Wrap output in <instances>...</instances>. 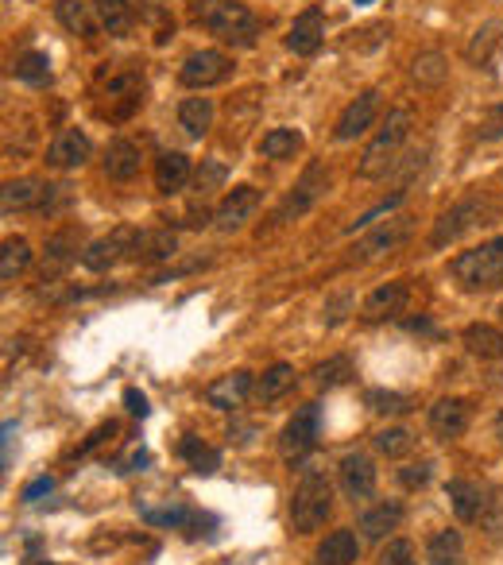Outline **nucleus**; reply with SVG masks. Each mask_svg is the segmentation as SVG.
Returning a JSON list of instances; mask_svg holds the SVG:
<instances>
[{
    "mask_svg": "<svg viewBox=\"0 0 503 565\" xmlns=\"http://www.w3.org/2000/svg\"><path fill=\"white\" fill-rule=\"evenodd\" d=\"M190 20L229 47H256L260 16L240 0H190Z\"/></svg>",
    "mask_w": 503,
    "mask_h": 565,
    "instance_id": "obj_1",
    "label": "nucleus"
},
{
    "mask_svg": "<svg viewBox=\"0 0 503 565\" xmlns=\"http://www.w3.org/2000/svg\"><path fill=\"white\" fill-rule=\"evenodd\" d=\"M449 275L457 279L461 291L469 295H488L503 287V237L484 240L480 248H469L461 256H453Z\"/></svg>",
    "mask_w": 503,
    "mask_h": 565,
    "instance_id": "obj_2",
    "label": "nucleus"
},
{
    "mask_svg": "<svg viewBox=\"0 0 503 565\" xmlns=\"http://www.w3.org/2000/svg\"><path fill=\"white\" fill-rule=\"evenodd\" d=\"M333 515V484L322 469H302L295 496H291V527L298 535H314Z\"/></svg>",
    "mask_w": 503,
    "mask_h": 565,
    "instance_id": "obj_3",
    "label": "nucleus"
},
{
    "mask_svg": "<svg viewBox=\"0 0 503 565\" xmlns=\"http://www.w3.org/2000/svg\"><path fill=\"white\" fill-rule=\"evenodd\" d=\"M411 124H415L411 109H391L384 120V128H380V136L360 155L356 175H360V179H380V175H387V171L395 167V159H399V148H403L407 136H411Z\"/></svg>",
    "mask_w": 503,
    "mask_h": 565,
    "instance_id": "obj_4",
    "label": "nucleus"
},
{
    "mask_svg": "<svg viewBox=\"0 0 503 565\" xmlns=\"http://www.w3.org/2000/svg\"><path fill=\"white\" fill-rule=\"evenodd\" d=\"M101 101H109L101 109V117L128 120L144 105V74L140 70H101Z\"/></svg>",
    "mask_w": 503,
    "mask_h": 565,
    "instance_id": "obj_5",
    "label": "nucleus"
},
{
    "mask_svg": "<svg viewBox=\"0 0 503 565\" xmlns=\"http://www.w3.org/2000/svg\"><path fill=\"white\" fill-rule=\"evenodd\" d=\"M329 190V167L326 163H306V171H302V179L291 186V194L283 198V206L275 209V217H271V225H291L298 217H306L310 209L318 206L322 198H326Z\"/></svg>",
    "mask_w": 503,
    "mask_h": 565,
    "instance_id": "obj_6",
    "label": "nucleus"
},
{
    "mask_svg": "<svg viewBox=\"0 0 503 565\" xmlns=\"http://www.w3.org/2000/svg\"><path fill=\"white\" fill-rule=\"evenodd\" d=\"M318 438H322V407L318 403H306V407H298L291 422L283 426V434H279V453H283V461L287 465H302L314 449H318Z\"/></svg>",
    "mask_w": 503,
    "mask_h": 565,
    "instance_id": "obj_7",
    "label": "nucleus"
},
{
    "mask_svg": "<svg viewBox=\"0 0 503 565\" xmlns=\"http://www.w3.org/2000/svg\"><path fill=\"white\" fill-rule=\"evenodd\" d=\"M488 209H492L488 198H480V194H469V198L453 202V206L434 221V229H430V248H445V244H453L457 237H465L473 225H484Z\"/></svg>",
    "mask_w": 503,
    "mask_h": 565,
    "instance_id": "obj_8",
    "label": "nucleus"
},
{
    "mask_svg": "<svg viewBox=\"0 0 503 565\" xmlns=\"http://www.w3.org/2000/svg\"><path fill=\"white\" fill-rule=\"evenodd\" d=\"M132 244H136V229L132 225H117L109 237L89 240L82 248V268L86 271H109L120 260H132Z\"/></svg>",
    "mask_w": 503,
    "mask_h": 565,
    "instance_id": "obj_9",
    "label": "nucleus"
},
{
    "mask_svg": "<svg viewBox=\"0 0 503 565\" xmlns=\"http://www.w3.org/2000/svg\"><path fill=\"white\" fill-rule=\"evenodd\" d=\"M229 74H233V59L225 51H194V55H186L182 70H178L182 86H190V90L221 86V82H229Z\"/></svg>",
    "mask_w": 503,
    "mask_h": 565,
    "instance_id": "obj_10",
    "label": "nucleus"
},
{
    "mask_svg": "<svg viewBox=\"0 0 503 565\" xmlns=\"http://www.w3.org/2000/svg\"><path fill=\"white\" fill-rule=\"evenodd\" d=\"M55 198H59V186H51V182L16 179V182H4L0 209H4V217H12V213H24V209H51Z\"/></svg>",
    "mask_w": 503,
    "mask_h": 565,
    "instance_id": "obj_11",
    "label": "nucleus"
},
{
    "mask_svg": "<svg viewBox=\"0 0 503 565\" xmlns=\"http://www.w3.org/2000/svg\"><path fill=\"white\" fill-rule=\"evenodd\" d=\"M445 500H449L453 515H457L461 523H480V519L488 515V507H492V492H488L480 480L453 476V480L445 484Z\"/></svg>",
    "mask_w": 503,
    "mask_h": 565,
    "instance_id": "obj_12",
    "label": "nucleus"
},
{
    "mask_svg": "<svg viewBox=\"0 0 503 565\" xmlns=\"http://www.w3.org/2000/svg\"><path fill=\"white\" fill-rule=\"evenodd\" d=\"M411 302V283L407 279H395V283H380L372 295L364 298L360 306V318L364 322H395Z\"/></svg>",
    "mask_w": 503,
    "mask_h": 565,
    "instance_id": "obj_13",
    "label": "nucleus"
},
{
    "mask_svg": "<svg viewBox=\"0 0 503 565\" xmlns=\"http://www.w3.org/2000/svg\"><path fill=\"white\" fill-rule=\"evenodd\" d=\"M256 209H260V190H256V186H233V190L221 198V206L213 209V225H217L221 233H237V229H244V225L252 221Z\"/></svg>",
    "mask_w": 503,
    "mask_h": 565,
    "instance_id": "obj_14",
    "label": "nucleus"
},
{
    "mask_svg": "<svg viewBox=\"0 0 503 565\" xmlns=\"http://www.w3.org/2000/svg\"><path fill=\"white\" fill-rule=\"evenodd\" d=\"M376 113H380V90H364L356 101H349L345 113L337 117V124H333V140H337V144H349V140H356V136H364V132L372 128Z\"/></svg>",
    "mask_w": 503,
    "mask_h": 565,
    "instance_id": "obj_15",
    "label": "nucleus"
},
{
    "mask_svg": "<svg viewBox=\"0 0 503 565\" xmlns=\"http://www.w3.org/2000/svg\"><path fill=\"white\" fill-rule=\"evenodd\" d=\"M407 237H411V217H391L387 225L372 229L368 237L356 244L349 264H368V260H376V256H384V252H395Z\"/></svg>",
    "mask_w": 503,
    "mask_h": 565,
    "instance_id": "obj_16",
    "label": "nucleus"
},
{
    "mask_svg": "<svg viewBox=\"0 0 503 565\" xmlns=\"http://www.w3.org/2000/svg\"><path fill=\"white\" fill-rule=\"evenodd\" d=\"M78 248H82V233L78 229H62L55 237H47V248H43V268H39V279L51 287L62 271L78 260Z\"/></svg>",
    "mask_w": 503,
    "mask_h": 565,
    "instance_id": "obj_17",
    "label": "nucleus"
},
{
    "mask_svg": "<svg viewBox=\"0 0 503 565\" xmlns=\"http://www.w3.org/2000/svg\"><path fill=\"white\" fill-rule=\"evenodd\" d=\"M337 476H341V488H345L349 500H368V496L376 492V465H372V457L360 453V449L341 457Z\"/></svg>",
    "mask_w": 503,
    "mask_h": 565,
    "instance_id": "obj_18",
    "label": "nucleus"
},
{
    "mask_svg": "<svg viewBox=\"0 0 503 565\" xmlns=\"http://www.w3.org/2000/svg\"><path fill=\"white\" fill-rule=\"evenodd\" d=\"M89 155H93V144H89V136L82 128H62L59 136L51 140V148H47V167H55V171H74V167H82Z\"/></svg>",
    "mask_w": 503,
    "mask_h": 565,
    "instance_id": "obj_19",
    "label": "nucleus"
},
{
    "mask_svg": "<svg viewBox=\"0 0 503 565\" xmlns=\"http://www.w3.org/2000/svg\"><path fill=\"white\" fill-rule=\"evenodd\" d=\"M256 391V380H252V372H229V376H221V380H213L206 387V403L213 411H237L248 403V395Z\"/></svg>",
    "mask_w": 503,
    "mask_h": 565,
    "instance_id": "obj_20",
    "label": "nucleus"
},
{
    "mask_svg": "<svg viewBox=\"0 0 503 565\" xmlns=\"http://www.w3.org/2000/svg\"><path fill=\"white\" fill-rule=\"evenodd\" d=\"M322 39H326V12H322V8L298 12L291 31H287V47H291L295 55H302V59H310V55H318Z\"/></svg>",
    "mask_w": 503,
    "mask_h": 565,
    "instance_id": "obj_21",
    "label": "nucleus"
},
{
    "mask_svg": "<svg viewBox=\"0 0 503 565\" xmlns=\"http://www.w3.org/2000/svg\"><path fill=\"white\" fill-rule=\"evenodd\" d=\"M144 167V151L132 140H113L105 148V179L113 182H132Z\"/></svg>",
    "mask_w": 503,
    "mask_h": 565,
    "instance_id": "obj_22",
    "label": "nucleus"
},
{
    "mask_svg": "<svg viewBox=\"0 0 503 565\" xmlns=\"http://www.w3.org/2000/svg\"><path fill=\"white\" fill-rule=\"evenodd\" d=\"M140 519L151 523V527H171V531H186V535H198L194 527H202V523H217V519H209L202 511H194V507H163V511H155V507L140 504Z\"/></svg>",
    "mask_w": 503,
    "mask_h": 565,
    "instance_id": "obj_23",
    "label": "nucleus"
},
{
    "mask_svg": "<svg viewBox=\"0 0 503 565\" xmlns=\"http://www.w3.org/2000/svg\"><path fill=\"white\" fill-rule=\"evenodd\" d=\"M175 252H178V237L171 229H136L132 260H140V264H163Z\"/></svg>",
    "mask_w": 503,
    "mask_h": 565,
    "instance_id": "obj_24",
    "label": "nucleus"
},
{
    "mask_svg": "<svg viewBox=\"0 0 503 565\" xmlns=\"http://www.w3.org/2000/svg\"><path fill=\"white\" fill-rule=\"evenodd\" d=\"M426 418L438 438H461L469 430V403L465 399H438Z\"/></svg>",
    "mask_w": 503,
    "mask_h": 565,
    "instance_id": "obj_25",
    "label": "nucleus"
},
{
    "mask_svg": "<svg viewBox=\"0 0 503 565\" xmlns=\"http://www.w3.org/2000/svg\"><path fill=\"white\" fill-rule=\"evenodd\" d=\"M55 16H59V24L70 35H82V39H93L101 31V16H97L93 0H59Z\"/></svg>",
    "mask_w": 503,
    "mask_h": 565,
    "instance_id": "obj_26",
    "label": "nucleus"
},
{
    "mask_svg": "<svg viewBox=\"0 0 503 565\" xmlns=\"http://www.w3.org/2000/svg\"><path fill=\"white\" fill-rule=\"evenodd\" d=\"M190 179H194V167L182 151H163L155 159V190L159 194H178Z\"/></svg>",
    "mask_w": 503,
    "mask_h": 565,
    "instance_id": "obj_27",
    "label": "nucleus"
},
{
    "mask_svg": "<svg viewBox=\"0 0 503 565\" xmlns=\"http://www.w3.org/2000/svg\"><path fill=\"white\" fill-rule=\"evenodd\" d=\"M399 523H403V504H399V500H384V504L368 507L356 527H360V535L368 538V542H380V538L391 535Z\"/></svg>",
    "mask_w": 503,
    "mask_h": 565,
    "instance_id": "obj_28",
    "label": "nucleus"
},
{
    "mask_svg": "<svg viewBox=\"0 0 503 565\" xmlns=\"http://www.w3.org/2000/svg\"><path fill=\"white\" fill-rule=\"evenodd\" d=\"M356 558H360V538L349 527H341V531L322 538V546L314 554V562L322 565H356Z\"/></svg>",
    "mask_w": 503,
    "mask_h": 565,
    "instance_id": "obj_29",
    "label": "nucleus"
},
{
    "mask_svg": "<svg viewBox=\"0 0 503 565\" xmlns=\"http://www.w3.org/2000/svg\"><path fill=\"white\" fill-rule=\"evenodd\" d=\"M461 341H465V349H469L473 357H480V360H503V329L484 326V322H473V326H465Z\"/></svg>",
    "mask_w": 503,
    "mask_h": 565,
    "instance_id": "obj_30",
    "label": "nucleus"
},
{
    "mask_svg": "<svg viewBox=\"0 0 503 565\" xmlns=\"http://www.w3.org/2000/svg\"><path fill=\"white\" fill-rule=\"evenodd\" d=\"M426 562L465 565V538H461V531H434L426 538Z\"/></svg>",
    "mask_w": 503,
    "mask_h": 565,
    "instance_id": "obj_31",
    "label": "nucleus"
},
{
    "mask_svg": "<svg viewBox=\"0 0 503 565\" xmlns=\"http://www.w3.org/2000/svg\"><path fill=\"white\" fill-rule=\"evenodd\" d=\"M178 124L190 140H202L209 128H213V101L209 97H186L178 105Z\"/></svg>",
    "mask_w": 503,
    "mask_h": 565,
    "instance_id": "obj_32",
    "label": "nucleus"
},
{
    "mask_svg": "<svg viewBox=\"0 0 503 565\" xmlns=\"http://www.w3.org/2000/svg\"><path fill=\"white\" fill-rule=\"evenodd\" d=\"M178 457H182L194 473H202V476H213L217 469H221V449L206 446L198 434H186V438L178 442Z\"/></svg>",
    "mask_w": 503,
    "mask_h": 565,
    "instance_id": "obj_33",
    "label": "nucleus"
},
{
    "mask_svg": "<svg viewBox=\"0 0 503 565\" xmlns=\"http://www.w3.org/2000/svg\"><path fill=\"white\" fill-rule=\"evenodd\" d=\"M93 8L101 16V28L109 35H117V39L136 28V8L128 0H93Z\"/></svg>",
    "mask_w": 503,
    "mask_h": 565,
    "instance_id": "obj_34",
    "label": "nucleus"
},
{
    "mask_svg": "<svg viewBox=\"0 0 503 565\" xmlns=\"http://www.w3.org/2000/svg\"><path fill=\"white\" fill-rule=\"evenodd\" d=\"M302 132L298 128H271L264 140H260V155L267 159H295L298 151H302Z\"/></svg>",
    "mask_w": 503,
    "mask_h": 565,
    "instance_id": "obj_35",
    "label": "nucleus"
},
{
    "mask_svg": "<svg viewBox=\"0 0 503 565\" xmlns=\"http://www.w3.org/2000/svg\"><path fill=\"white\" fill-rule=\"evenodd\" d=\"M372 446H376V453L387 457V461H403V457L415 449V434H411L407 426H387V430H380V434L372 438Z\"/></svg>",
    "mask_w": 503,
    "mask_h": 565,
    "instance_id": "obj_36",
    "label": "nucleus"
},
{
    "mask_svg": "<svg viewBox=\"0 0 503 565\" xmlns=\"http://www.w3.org/2000/svg\"><path fill=\"white\" fill-rule=\"evenodd\" d=\"M291 387H295V368H291V364H271L264 376L256 380V395H260L264 403H275V399H283Z\"/></svg>",
    "mask_w": 503,
    "mask_h": 565,
    "instance_id": "obj_37",
    "label": "nucleus"
},
{
    "mask_svg": "<svg viewBox=\"0 0 503 565\" xmlns=\"http://www.w3.org/2000/svg\"><path fill=\"white\" fill-rule=\"evenodd\" d=\"M364 407L372 411V415H407L415 403H411V395H403V391H387V387H372L368 395H364Z\"/></svg>",
    "mask_w": 503,
    "mask_h": 565,
    "instance_id": "obj_38",
    "label": "nucleus"
},
{
    "mask_svg": "<svg viewBox=\"0 0 503 565\" xmlns=\"http://www.w3.org/2000/svg\"><path fill=\"white\" fill-rule=\"evenodd\" d=\"M31 264V244L24 237H12L4 240V252H0V279L12 283L20 271H28Z\"/></svg>",
    "mask_w": 503,
    "mask_h": 565,
    "instance_id": "obj_39",
    "label": "nucleus"
},
{
    "mask_svg": "<svg viewBox=\"0 0 503 565\" xmlns=\"http://www.w3.org/2000/svg\"><path fill=\"white\" fill-rule=\"evenodd\" d=\"M16 78L24 86H51V59L43 51H24L16 59Z\"/></svg>",
    "mask_w": 503,
    "mask_h": 565,
    "instance_id": "obj_40",
    "label": "nucleus"
},
{
    "mask_svg": "<svg viewBox=\"0 0 503 565\" xmlns=\"http://www.w3.org/2000/svg\"><path fill=\"white\" fill-rule=\"evenodd\" d=\"M500 31H503L500 20H488V24L476 31L473 39H469V47H465V59L473 62V66H484V62L492 59L496 43H500Z\"/></svg>",
    "mask_w": 503,
    "mask_h": 565,
    "instance_id": "obj_41",
    "label": "nucleus"
},
{
    "mask_svg": "<svg viewBox=\"0 0 503 565\" xmlns=\"http://www.w3.org/2000/svg\"><path fill=\"white\" fill-rule=\"evenodd\" d=\"M353 376H356V368H353V360L349 357H329L326 364H318V368H314L318 387H341V384H349Z\"/></svg>",
    "mask_w": 503,
    "mask_h": 565,
    "instance_id": "obj_42",
    "label": "nucleus"
},
{
    "mask_svg": "<svg viewBox=\"0 0 503 565\" xmlns=\"http://www.w3.org/2000/svg\"><path fill=\"white\" fill-rule=\"evenodd\" d=\"M415 82L418 86H442L445 74H449V66H445V59L438 55V51H426V55H418L415 59Z\"/></svg>",
    "mask_w": 503,
    "mask_h": 565,
    "instance_id": "obj_43",
    "label": "nucleus"
},
{
    "mask_svg": "<svg viewBox=\"0 0 503 565\" xmlns=\"http://www.w3.org/2000/svg\"><path fill=\"white\" fill-rule=\"evenodd\" d=\"M403 198H407V186H399V190H395L391 198H384L380 206H372L368 213H360V217H356L345 233H356V229H376V221H380V217H387V213H395V209L403 206Z\"/></svg>",
    "mask_w": 503,
    "mask_h": 565,
    "instance_id": "obj_44",
    "label": "nucleus"
},
{
    "mask_svg": "<svg viewBox=\"0 0 503 565\" xmlns=\"http://www.w3.org/2000/svg\"><path fill=\"white\" fill-rule=\"evenodd\" d=\"M229 179V167L225 163H217V159H202V167H198V175H194V190L206 198L213 190H221Z\"/></svg>",
    "mask_w": 503,
    "mask_h": 565,
    "instance_id": "obj_45",
    "label": "nucleus"
},
{
    "mask_svg": "<svg viewBox=\"0 0 503 565\" xmlns=\"http://www.w3.org/2000/svg\"><path fill=\"white\" fill-rule=\"evenodd\" d=\"M418 554H415V542H407V538H391L384 546V554H380V565H415Z\"/></svg>",
    "mask_w": 503,
    "mask_h": 565,
    "instance_id": "obj_46",
    "label": "nucleus"
},
{
    "mask_svg": "<svg viewBox=\"0 0 503 565\" xmlns=\"http://www.w3.org/2000/svg\"><path fill=\"white\" fill-rule=\"evenodd\" d=\"M476 136H480L484 144L503 140V101L500 105H488V109H484V117H480V124H476Z\"/></svg>",
    "mask_w": 503,
    "mask_h": 565,
    "instance_id": "obj_47",
    "label": "nucleus"
},
{
    "mask_svg": "<svg viewBox=\"0 0 503 565\" xmlns=\"http://www.w3.org/2000/svg\"><path fill=\"white\" fill-rule=\"evenodd\" d=\"M430 473H434V465H430V461H418V465H403V469H399V484L415 492V488H426V484H430Z\"/></svg>",
    "mask_w": 503,
    "mask_h": 565,
    "instance_id": "obj_48",
    "label": "nucleus"
},
{
    "mask_svg": "<svg viewBox=\"0 0 503 565\" xmlns=\"http://www.w3.org/2000/svg\"><path fill=\"white\" fill-rule=\"evenodd\" d=\"M124 407H128V415H136V418H148L151 415L148 395H144L140 387H124Z\"/></svg>",
    "mask_w": 503,
    "mask_h": 565,
    "instance_id": "obj_49",
    "label": "nucleus"
},
{
    "mask_svg": "<svg viewBox=\"0 0 503 565\" xmlns=\"http://www.w3.org/2000/svg\"><path fill=\"white\" fill-rule=\"evenodd\" d=\"M51 488H55V476H35L28 488L20 492V500L24 504H35V500H43V496H51Z\"/></svg>",
    "mask_w": 503,
    "mask_h": 565,
    "instance_id": "obj_50",
    "label": "nucleus"
},
{
    "mask_svg": "<svg viewBox=\"0 0 503 565\" xmlns=\"http://www.w3.org/2000/svg\"><path fill=\"white\" fill-rule=\"evenodd\" d=\"M113 434H117V422H105V426H97V430L89 434V442H86V446H78V457H86V453H93V449L101 446V442H109Z\"/></svg>",
    "mask_w": 503,
    "mask_h": 565,
    "instance_id": "obj_51",
    "label": "nucleus"
},
{
    "mask_svg": "<svg viewBox=\"0 0 503 565\" xmlns=\"http://www.w3.org/2000/svg\"><path fill=\"white\" fill-rule=\"evenodd\" d=\"M144 465H148V453H144V449H136L132 457H124V461H120L117 473H136V469H144Z\"/></svg>",
    "mask_w": 503,
    "mask_h": 565,
    "instance_id": "obj_52",
    "label": "nucleus"
},
{
    "mask_svg": "<svg viewBox=\"0 0 503 565\" xmlns=\"http://www.w3.org/2000/svg\"><path fill=\"white\" fill-rule=\"evenodd\" d=\"M496 426H500V442H503V411H500V418H496Z\"/></svg>",
    "mask_w": 503,
    "mask_h": 565,
    "instance_id": "obj_53",
    "label": "nucleus"
},
{
    "mask_svg": "<svg viewBox=\"0 0 503 565\" xmlns=\"http://www.w3.org/2000/svg\"><path fill=\"white\" fill-rule=\"evenodd\" d=\"M356 4H372V0H356Z\"/></svg>",
    "mask_w": 503,
    "mask_h": 565,
    "instance_id": "obj_54",
    "label": "nucleus"
},
{
    "mask_svg": "<svg viewBox=\"0 0 503 565\" xmlns=\"http://www.w3.org/2000/svg\"><path fill=\"white\" fill-rule=\"evenodd\" d=\"M500 318H503V306H500Z\"/></svg>",
    "mask_w": 503,
    "mask_h": 565,
    "instance_id": "obj_55",
    "label": "nucleus"
},
{
    "mask_svg": "<svg viewBox=\"0 0 503 565\" xmlns=\"http://www.w3.org/2000/svg\"><path fill=\"white\" fill-rule=\"evenodd\" d=\"M314 565H322V562H314Z\"/></svg>",
    "mask_w": 503,
    "mask_h": 565,
    "instance_id": "obj_56",
    "label": "nucleus"
}]
</instances>
